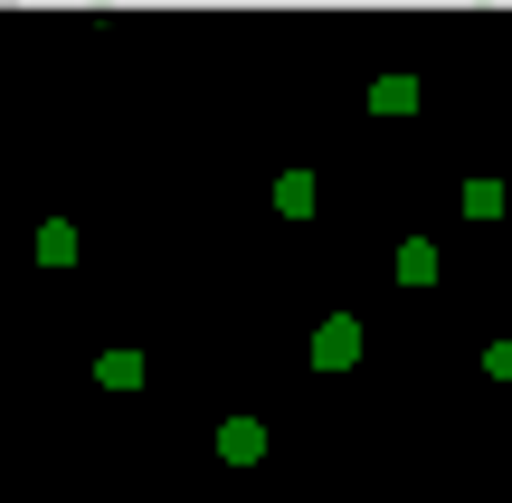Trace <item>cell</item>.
<instances>
[{"label": "cell", "mask_w": 512, "mask_h": 503, "mask_svg": "<svg viewBox=\"0 0 512 503\" xmlns=\"http://www.w3.org/2000/svg\"><path fill=\"white\" fill-rule=\"evenodd\" d=\"M351 361H361V323H351V314L313 323V371H351Z\"/></svg>", "instance_id": "6da1fadb"}, {"label": "cell", "mask_w": 512, "mask_h": 503, "mask_svg": "<svg viewBox=\"0 0 512 503\" xmlns=\"http://www.w3.org/2000/svg\"><path fill=\"white\" fill-rule=\"evenodd\" d=\"M219 456H228V466H256V456H266V428H256V418H228V428H219Z\"/></svg>", "instance_id": "7a4b0ae2"}, {"label": "cell", "mask_w": 512, "mask_h": 503, "mask_svg": "<svg viewBox=\"0 0 512 503\" xmlns=\"http://www.w3.org/2000/svg\"><path fill=\"white\" fill-rule=\"evenodd\" d=\"M313 200H323L313 171H285V181H275V209H285V219H313Z\"/></svg>", "instance_id": "3957f363"}, {"label": "cell", "mask_w": 512, "mask_h": 503, "mask_svg": "<svg viewBox=\"0 0 512 503\" xmlns=\"http://www.w3.org/2000/svg\"><path fill=\"white\" fill-rule=\"evenodd\" d=\"M370 114H418V76H380L370 86Z\"/></svg>", "instance_id": "277c9868"}, {"label": "cell", "mask_w": 512, "mask_h": 503, "mask_svg": "<svg viewBox=\"0 0 512 503\" xmlns=\"http://www.w3.org/2000/svg\"><path fill=\"white\" fill-rule=\"evenodd\" d=\"M95 380H105V390H143V352H105Z\"/></svg>", "instance_id": "5b68a950"}, {"label": "cell", "mask_w": 512, "mask_h": 503, "mask_svg": "<svg viewBox=\"0 0 512 503\" xmlns=\"http://www.w3.org/2000/svg\"><path fill=\"white\" fill-rule=\"evenodd\" d=\"M38 266H76V228H67V219L38 228Z\"/></svg>", "instance_id": "8992f818"}, {"label": "cell", "mask_w": 512, "mask_h": 503, "mask_svg": "<svg viewBox=\"0 0 512 503\" xmlns=\"http://www.w3.org/2000/svg\"><path fill=\"white\" fill-rule=\"evenodd\" d=\"M399 285H437V247H427V238L399 247Z\"/></svg>", "instance_id": "52a82bcc"}, {"label": "cell", "mask_w": 512, "mask_h": 503, "mask_svg": "<svg viewBox=\"0 0 512 503\" xmlns=\"http://www.w3.org/2000/svg\"><path fill=\"white\" fill-rule=\"evenodd\" d=\"M465 219H503V181H465Z\"/></svg>", "instance_id": "ba28073f"}, {"label": "cell", "mask_w": 512, "mask_h": 503, "mask_svg": "<svg viewBox=\"0 0 512 503\" xmlns=\"http://www.w3.org/2000/svg\"><path fill=\"white\" fill-rule=\"evenodd\" d=\"M484 371H494V380H512V342H494V352H484Z\"/></svg>", "instance_id": "9c48e42d"}]
</instances>
